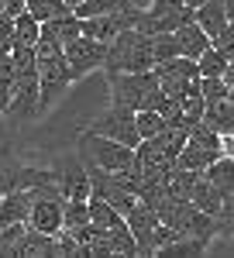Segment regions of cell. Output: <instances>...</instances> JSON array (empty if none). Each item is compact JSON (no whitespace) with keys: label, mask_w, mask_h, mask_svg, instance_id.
<instances>
[{"label":"cell","mask_w":234,"mask_h":258,"mask_svg":"<svg viewBox=\"0 0 234 258\" xmlns=\"http://www.w3.org/2000/svg\"><path fill=\"white\" fill-rule=\"evenodd\" d=\"M35 62H38V110H45L73 83L69 62H66V52H62V41L52 35L48 24H41V35L35 41Z\"/></svg>","instance_id":"1"},{"label":"cell","mask_w":234,"mask_h":258,"mask_svg":"<svg viewBox=\"0 0 234 258\" xmlns=\"http://www.w3.org/2000/svg\"><path fill=\"white\" fill-rule=\"evenodd\" d=\"M155 66L152 55V35L138 31V28H124L121 35L107 41V52H103V73L117 76V73H145Z\"/></svg>","instance_id":"2"},{"label":"cell","mask_w":234,"mask_h":258,"mask_svg":"<svg viewBox=\"0 0 234 258\" xmlns=\"http://www.w3.org/2000/svg\"><path fill=\"white\" fill-rule=\"evenodd\" d=\"M110 80V107H124V110H158V103L165 100L158 76L152 69L145 73H117L107 76Z\"/></svg>","instance_id":"3"},{"label":"cell","mask_w":234,"mask_h":258,"mask_svg":"<svg viewBox=\"0 0 234 258\" xmlns=\"http://www.w3.org/2000/svg\"><path fill=\"white\" fill-rule=\"evenodd\" d=\"M76 145H79V162L83 165H97V169H107V172L135 169V148L131 145H121V141L93 135V131H79Z\"/></svg>","instance_id":"4"},{"label":"cell","mask_w":234,"mask_h":258,"mask_svg":"<svg viewBox=\"0 0 234 258\" xmlns=\"http://www.w3.org/2000/svg\"><path fill=\"white\" fill-rule=\"evenodd\" d=\"M138 11H141V7L128 4V7H117V11H107V14L79 18V24H83V35H86V38H97V41H103V45H107V41L114 38V35H121L124 28H135Z\"/></svg>","instance_id":"5"},{"label":"cell","mask_w":234,"mask_h":258,"mask_svg":"<svg viewBox=\"0 0 234 258\" xmlns=\"http://www.w3.org/2000/svg\"><path fill=\"white\" fill-rule=\"evenodd\" d=\"M62 52H66V62H69V76H73V80H83L86 73H93V69L103 66L107 45L97 41V38L79 35V38H73L69 45H62Z\"/></svg>","instance_id":"6"},{"label":"cell","mask_w":234,"mask_h":258,"mask_svg":"<svg viewBox=\"0 0 234 258\" xmlns=\"http://www.w3.org/2000/svg\"><path fill=\"white\" fill-rule=\"evenodd\" d=\"M86 131L103 135V138H114V141H121V145H131V148L141 141L138 138V127H135V110H124V107H110V110L100 120H93Z\"/></svg>","instance_id":"7"},{"label":"cell","mask_w":234,"mask_h":258,"mask_svg":"<svg viewBox=\"0 0 234 258\" xmlns=\"http://www.w3.org/2000/svg\"><path fill=\"white\" fill-rule=\"evenodd\" d=\"M131 234H135V244H138V255H155V227H158V214L152 207H145L138 200L135 207L124 214Z\"/></svg>","instance_id":"8"},{"label":"cell","mask_w":234,"mask_h":258,"mask_svg":"<svg viewBox=\"0 0 234 258\" xmlns=\"http://www.w3.org/2000/svg\"><path fill=\"white\" fill-rule=\"evenodd\" d=\"M55 186L66 200H90V172L83 162H73L66 169H55Z\"/></svg>","instance_id":"9"},{"label":"cell","mask_w":234,"mask_h":258,"mask_svg":"<svg viewBox=\"0 0 234 258\" xmlns=\"http://www.w3.org/2000/svg\"><path fill=\"white\" fill-rule=\"evenodd\" d=\"M176 38V48H179V55H186V59H196L203 48H210V35L196 24V21H186V24H179L172 31Z\"/></svg>","instance_id":"10"},{"label":"cell","mask_w":234,"mask_h":258,"mask_svg":"<svg viewBox=\"0 0 234 258\" xmlns=\"http://www.w3.org/2000/svg\"><path fill=\"white\" fill-rule=\"evenodd\" d=\"M203 124L214 127L220 138H224V135H234V100L224 97V100L207 103V107H203Z\"/></svg>","instance_id":"11"},{"label":"cell","mask_w":234,"mask_h":258,"mask_svg":"<svg viewBox=\"0 0 234 258\" xmlns=\"http://www.w3.org/2000/svg\"><path fill=\"white\" fill-rule=\"evenodd\" d=\"M52 255H55V234H41L35 227H28L14 258H52Z\"/></svg>","instance_id":"12"},{"label":"cell","mask_w":234,"mask_h":258,"mask_svg":"<svg viewBox=\"0 0 234 258\" xmlns=\"http://www.w3.org/2000/svg\"><path fill=\"white\" fill-rule=\"evenodd\" d=\"M28 210H31V189H11L0 197V224H14V220L28 224Z\"/></svg>","instance_id":"13"},{"label":"cell","mask_w":234,"mask_h":258,"mask_svg":"<svg viewBox=\"0 0 234 258\" xmlns=\"http://www.w3.org/2000/svg\"><path fill=\"white\" fill-rule=\"evenodd\" d=\"M190 203H193L196 210H203V214L217 217V214H220V203H224V193H220L214 182L200 172V179H196V186H193V193H190Z\"/></svg>","instance_id":"14"},{"label":"cell","mask_w":234,"mask_h":258,"mask_svg":"<svg viewBox=\"0 0 234 258\" xmlns=\"http://www.w3.org/2000/svg\"><path fill=\"white\" fill-rule=\"evenodd\" d=\"M193 21L203 28V31H207V35H210V41H214L217 35L224 31V24H227L224 4H220V0H207V4H200V7L193 11Z\"/></svg>","instance_id":"15"},{"label":"cell","mask_w":234,"mask_h":258,"mask_svg":"<svg viewBox=\"0 0 234 258\" xmlns=\"http://www.w3.org/2000/svg\"><path fill=\"white\" fill-rule=\"evenodd\" d=\"M217 155H224V152H210V148H200V145H183L179 148V155H176V169H190V172H203Z\"/></svg>","instance_id":"16"},{"label":"cell","mask_w":234,"mask_h":258,"mask_svg":"<svg viewBox=\"0 0 234 258\" xmlns=\"http://www.w3.org/2000/svg\"><path fill=\"white\" fill-rule=\"evenodd\" d=\"M203 176L210 179L224 197H231V193H234V159H231V155H217V159L203 169Z\"/></svg>","instance_id":"17"},{"label":"cell","mask_w":234,"mask_h":258,"mask_svg":"<svg viewBox=\"0 0 234 258\" xmlns=\"http://www.w3.org/2000/svg\"><path fill=\"white\" fill-rule=\"evenodd\" d=\"M38 35H41V24L28 11H21L14 18V48H35Z\"/></svg>","instance_id":"18"},{"label":"cell","mask_w":234,"mask_h":258,"mask_svg":"<svg viewBox=\"0 0 234 258\" xmlns=\"http://www.w3.org/2000/svg\"><path fill=\"white\" fill-rule=\"evenodd\" d=\"M107 244H110V255H138V244H135V234H131L128 220L107 227Z\"/></svg>","instance_id":"19"},{"label":"cell","mask_w":234,"mask_h":258,"mask_svg":"<svg viewBox=\"0 0 234 258\" xmlns=\"http://www.w3.org/2000/svg\"><path fill=\"white\" fill-rule=\"evenodd\" d=\"M86 207H90V224L100 227V231H107V227H114V224L124 220L114 207L107 203V200H100V197H90V200H86Z\"/></svg>","instance_id":"20"},{"label":"cell","mask_w":234,"mask_h":258,"mask_svg":"<svg viewBox=\"0 0 234 258\" xmlns=\"http://www.w3.org/2000/svg\"><path fill=\"white\" fill-rule=\"evenodd\" d=\"M83 224H90L86 200H62V231H76Z\"/></svg>","instance_id":"21"},{"label":"cell","mask_w":234,"mask_h":258,"mask_svg":"<svg viewBox=\"0 0 234 258\" xmlns=\"http://www.w3.org/2000/svg\"><path fill=\"white\" fill-rule=\"evenodd\" d=\"M24 231H28V224H24V220L0 224V255H7V258L18 255V244H21V238H24Z\"/></svg>","instance_id":"22"},{"label":"cell","mask_w":234,"mask_h":258,"mask_svg":"<svg viewBox=\"0 0 234 258\" xmlns=\"http://www.w3.org/2000/svg\"><path fill=\"white\" fill-rule=\"evenodd\" d=\"M224 69H227V59L217 52L214 45L196 55V73H200V76H224Z\"/></svg>","instance_id":"23"},{"label":"cell","mask_w":234,"mask_h":258,"mask_svg":"<svg viewBox=\"0 0 234 258\" xmlns=\"http://www.w3.org/2000/svg\"><path fill=\"white\" fill-rule=\"evenodd\" d=\"M135 127H138V138H155L165 127V117L158 110H135Z\"/></svg>","instance_id":"24"},{"label":"cell","mask_w":234,"mask_h":258,"mask_svg":"<svg viewBox=\"0 0 234 258\" xmlns=\"http://www.w3.org/2000/svg\"><path fill=\"white\" fill-rule=\"evenodd\" d=\"M128 4H135V0H83V4L73 7V14L76 18H93V14H107V11L128 7Z\"/></svg>","instance_id":"25"},{"label":"cell","mask_w":234,"mask_h":258,"mask_svg":"<svg viewBox=\"0 0 234 258\" xmlns=\"http://www.w3.org/2000/svg\"><path fill=\"white\" fill-rule=\"evenodd\" d=\"M186 141L190 145H200V148H210V152H220V135H217L214 127H207L203 120L186 131Z\"/></svg>","instance_id":"26"},{"label":"cell","mask_w":234,"mask_h":258,"mask_svg":"<svg viewBox=\"0 0 234 258\" xmlns=\"http://www.w3.org/2000/svg\"><path fill=\"white\" fill-rule=\"evenodd\" d=\"M11 93H14V66L11 55H0V114H7Z\"/></svg>","instance_id":"27"},{"label":"cell","mask_w":234,"mask_h":258,"mask_svg":"<svg viewBox=\"0 0 234 258\" xmlns=\"http://www.w3.org/2000/svg\"><path fill=\"white\" fill-rule=\"evenodd\" d=\"M200 93H203V103L224 100L227 97V83H224V76H200Z\"/></svg>","instance_id":"28"},{"label":"cell","mask_w":234,"mask_h":258,"mask_svg":"<svg viewBox=\"0 0 234 258\" xmlns=\"http://www.w3.org/2000/svg\"><path fill=\"white\" fill-rule=\"evenodd\" d=\"M210 45H214V48H217V52H220L227 62H234V21H227V24H224V31H220V35H217Z\"/></svg>","instance_id":"29"},{"label":"cell","mask_w":234,"mask_h":258,"mask_svg":"<svg viewBox=\"0 0 234 258\" xmlns=\"http://www.w3.org/2000/svg\"><path fill=\"white\" fill-rule=\"evenodd\" d=\"M11 48H14V18L0 14V55H11Z\"/></svg>","instance_id":"30"},{"label":"cell","mask_w":234,"mask_h":258,"mask_svg":"<svg viewBox=\"0 0 234 258\" xmlns=\"http://www.w3.org/2000/svg\"><path fill=\"white\" fill-rule=\"evenodd\" d=\"M220 152L234 159V135H224V138H220Z\"/></svg>","instance_id":"31"},{"label":"cell","mask_w":234,"mask_h":258,"mask_svg":"<svg viewBox=\"0 0 234 258\" xmlns=\"http://www.w3.org/2000/svg\"><path fill=\"white\" fill-rule=\"evenodd\" d=\"M224 4V14H227V21H234V0H220Z\"/></svg>","instance_id":"32"},{"label":"cell","mask_w":234,"mask_h":258,"mask_svg":"<svg viewBox=\"0 0 234 258\" xmlns=\"http://www.w3.org/2000/svg\"><path fill=\"white\" fill-rule=\"evenodd\" d=\"M183 4H186V7H193V11H196V7H200V4H207V0H183Z\"/></svg>","instance_id":"33"},{"label":"cell","mask_w":234,"mask_h":258,"mask_svg":"<svg viewBox=\"0 0 234 258\" xmlns=\"http://www.w3.org/2000/svg\"><path fill=\"white\" fill-rule=\"evenodd\" d=\"M227 100H234V83H227Z\"/></svg>","instance_id":"34"},{"label":"cell","mask_w":234,"mask_h":258,"mask_svg":"<svg viewBox=\"0 0 234 258\" xmlns=\"http://www.w3.org/2000/svg\"><path fill=\"white\" fill-rule=\"evenodd\" d=\"M62 4H66V7H76V4H83V0H62Z\"/></svg>","instance_id":"35"},{"label":"cell","mask_w":234,"mask_h":258,"mask_svg":"<svg viewBox=\"0 0 234 258\" xmlns=\"http://www.w3.org/2000/svg\"><path fill=\"white\" fill-rule=\"evenodd\" d=\"M0 14H4V0H0Z\"/></svg>","instance_id":"36"},{"label":"cell","mask_w":234,"mask_h":258,"mask_svg":"<svg viewBox=\"0 0 234 258\" xmlns=\"http://www.w3.org/2000/svg\"><path fill=\"white\" fill-rule=\"evenodd\" d=\"M0 197H4V193H0Z\"/></svg>","instance_id":"37"}]
</instances>
